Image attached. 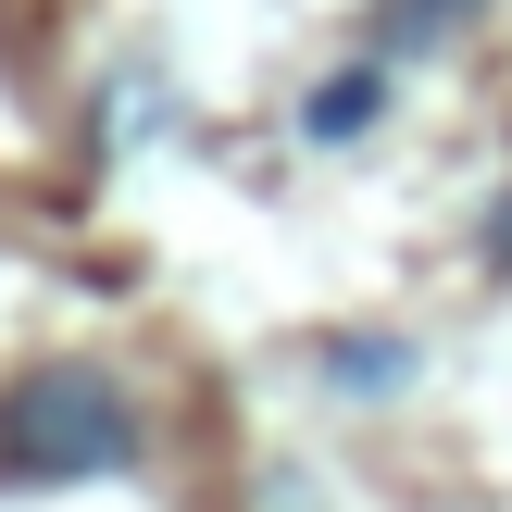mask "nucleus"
Returning a JSON list of instances; mask_svg holds the SVG:
<instances>
[{
  "label": "nucleus",
  "mask_w": 512,
  "mask_h": 512,
  "mask_svg": "<svg viewBox=\"0 0 512 512\" xmlns=\"http://www.w3.org/2000/svg\"><path fill=\"white\" fill-rule=\"evenodd\" d=\"M488 263H512V188H500V213H488Z\"/></svg>",
  "instance_id": "39448f33"
},
{
  "label": "nucleus",
  "mask_w": 512,
  "mask_h": 512,
  "mask_svg": "<svg viewBox=\"0 0 512 512\" xmlns=\"http://www.w3.org/2000/svg\"><path fill=\"white\" fill-rule=\"evenodd\" d=\"M325 363H338V388H350V400H388L400 375H413V350H400V338H338Z\"/></svg>",
  "instance_id": "7ed1b4c3"
},
{
  "label": "nucleus",
  "mask_w": 512,
  "mask_h": 512,
  "mask_svg": "<svg viewBox=\"0 0 512 512\" xmlns=\"http://www.w3.org/2000/svg\"><path fill=\"white\" fill-rule=\"evenodd\" d=\"M375 113H388V63H350V75H325V88H313V113H300V125H313V138H363Z\"/></svg>",
  "instance_id": "f03ea898"
},
{
  "label": "nucleus",
  "mask_w": 512,
  "mask_h": 512,
  "mask_svg": "<svg viewBox=\"0 0 512 512\" xmlns=\"http://www.w3.org/2000/svg\"><path fill=\"white\" fill-rule=\"evenodd\" d=\"M463 25V0H400L388 13V50H425V38H450Z\"/></svg>",
  "instance_id": "20e7f679"
},
{
  "label": "nucleus",
  "mask_w": 512,
  "mask_h": 512,
  "mask_svg": "<svg viewBox=\"0 0 512 512\" xmlns=\"http://www.w3.org/2000/svg\"><path fill=\"white\" fill-rule=\"evenodd\" d=\"M138 463V400L100 363H38L0 388V475L13 488H88Z\"/></svg>",
  "instance_id": "f257e3e1"
}]
</instances>
